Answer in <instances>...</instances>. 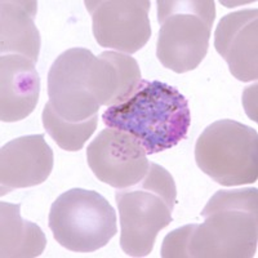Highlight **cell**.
Wrapping results in <instances>:
<instances>
[{
  "mask_svg": "<svg viewBox=\"0 0 258 258\" xmlns=\"http://www.w3.org/2000/svg\"><path fill=\"white\" fill-rule=\"evenodd\" d=\"M41 121L45 132L62 150L75 153L84 147L85 142L94 133L98 123V116L96 115L89 120L82 123H70L61 119L52 109L49 102H47L41 114Z\"/></svg>",
  "mask_w": 258,
  "mask_h": 258,
  "instance_id": "15",
  "label": "cell"
},
{
  "mask_svg": "<svg viewBox=\"0 0 258 258\" xmlns=\"http://www.w3.org/2000/svg\"><path fill=\"white\" fill-rule=\"evenodd\" d=\"M93 53L87 48H70L53 62L48 73L49 105L61 119L82 123L96 116L101 105L89 82Z\"/></svg>",
  "mask_w": 258,
  "mask_h": 258,
  "instance_id": "7",
  "label": "cell"
},
{
  "mask_svg": "<svg viewBox=\"0 0 258 258\" xmlns=\"http://www.w3.org/2000/svg\"><path fill=\"white\" fill-rule=\"evenodd\" d=\"M120 217V246L129 257H146L153 252L158 234L173 221L177 187L172 174L150 163L141 182L115 192Z\"/></svg>",
  "mask_w": 258,
  "mask_h": 258,
  "instance_id": "3",
  "label": "cell"
},
{
  "mask_svg": "<svg viewBox=\"0 0 258 258\" xmlns=\"http://www.w3.org/2000/svg\"><path fill=\"white\" fill-rule=\"evenodd\" d=\"M21 204L0 203V257H39L47 246V238L36 223L22 220Z\"/></svg>",
  "mask_w": 258,
  "mask_h": 258,
  "instance_id": "14",
  "label": "cell"
},
{
  "mask_svg": "<svg viewBox=\"0 0 258 258\" xmlns=\"http://www.w3.org/2000/svg\"><path fill=\"white\" fill-rule=\"evenodd\" d=\"M214 48L240 82L258 78V11L241 9L226 15L214 32Z\"/></svg>",
  "mask_w": 258,
  "mask_h": 258,
  "instance_id": "11",
  "label": "cell"
},
{
  "mask_svg": "<svg viewBox=\"0 0 258 258\" xmlns=\"http://www.w3.org/2000/svg\"><path fill=\"white\" fill-rule=\"evenodd\" d=\"M53 164V150L43 133L9 141L0 150V195L41 185L52 173Z\"/></svg>",
  "mask_w": 258,
  "mask_h": 258,
  "instance_id": "10",
  "label": "cell"
},
{
  "mask_svg": "<svg viewBox=\"0 0 258 258\" xmlns=\"http://www.w3.org/2000/svg\"><path fill=\"white\" fill-rule=\"evenodd\" d=\"M254 187L220 190L202 211L204 222L168 234L163 258H250L257 252L258 192Z\"/></svg>",
  "mask_w": 258,
  "mask_h": 258,
  "instance_id": "1",
  "label": "cell"
},
{
  "mask_svg": "<svg viewBox=\"0 0 258 258\" xmlns=\"http://www.w3.org/2000/svg\"><path fill=\"white\" fill-rule=\"evenodd\" d=\"M203 173L225 187L254 183L258 178V135L252 126L222 119L204 129L195 145Z\"/></svg>",
  "mask_w": 258,
  "mask_h": 258,
  "instance_id": "5",
  "label": "cell"
},
{
  "mask_svg": "<svg viewBox=\"0 0 258 258\" xmlns=\"http://www.w3.org/2000/svg\"><path fill=\"white\" fill-rule=\"evenodd\" d=\"M87 161L98 181L116 190L137 185L150 168L141 142L135 136L115 128L101 131L88 145Z\"/></svg>",
  "mask_w": 258,
  "mask_h": 258,
  "instance_id": "9",
  "label": "cell"
},
{
  "mask_svg": "<svg viewBox=\"0 0 258 258\" xmlns=\"http://www.w3.org/2000/svg\"><path fill=\"white\" fill-rule=\"evenodd\" d=\"M48 225L59 245L78 253L101 249L117 232L111 204L97 191L79 187L64 191L53 202Z\"/></svg>",
  "mask_w": 258,
  "mask_h": 258,
  "instance_id": "6",
  "label": "cell"
},
{
  "mask_svg": "<svg viewBox=\"0 0 258 258\" xmlns=\"http://www.w3.org/2000/svg\"><path fill=\"white\" fill-rule=\"evenodd\" d=\"M107 128L135 136L147 155L161 153L185 140L191 124L188 101L177 88L142 79L132 97L102 114Z\"/></svg>",
  "mask_w": 258,
  "mask_h": 258,
  "instance_id": "2",
  "label": "cell"
},
{
  "mask_svg": "<svg viewBox=\"0 0 258 258\" xmlns=\"http://www.w3.org/2000/svg\"><path fill=\"white\" fill-rule=\"evenodd\" d=\"M0 12V52L20 54L38 62L40 32L35 26L38 2L3 0Z\"/></svg>",
  "mask_w": 258,
  "mask_h": 258,
  "instance_id": "13",
  "label": "cell"
},
{
  "mask_svg": "<svg viewBox=\"0 0 258 258\" xmlns=\"http://www.w3.org/2000/svg\"><path fill=\"white\" fill-rule=\"evenodd\" d=\"M160 25L156 57L177 74L192 71L206 58L216 20L213 0H158Z\"/></svg>",
  "mask_w": 258,
  "mask_h": 258,
  "instance_id": "4",
  "label": "cell"
},
{
  "mask_svg": "<svg viewBox=\"0 0 258 258\" xmlns=\"http://www.w3.org/2000/svg\"><path fill=\"white\" fill-rule=\"evenodd\" d=\"M40 78L35 62L20 54L0 58V120L15 123L29 116L39 101Z\"/></svg>",
  "mask_w": 258,
  "mask_h": 258,
  "instance_id": "12",
  "label": "cell"
},
{
  "mask_svg": "<svg viewBox=\"0 0 258 258\" xmlns=\"http://www.w3.org/2000/svg\"><path fill=\"white\" fill-rule=\"evenodd\" d=\"M92 31L101 47L133 54L151 38L149 0H85Z\"/></svg>",
  "mask_w": 258,
  "mask_h": 258,
  "instance_id": "8",
  "label": "cell"
}]
</instances>
